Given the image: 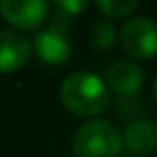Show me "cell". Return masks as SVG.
<instances>
[{
    "label": "cell",
    "mask_w": 157,
    "mask_h": 157,
    "mask_svg": "<svg viewBox=\"0 0 157 157\" xmlns=\"http://www.w3.org/2000/svg\"><path fill=\"white\" fill-rule=\"evenodd\" d=\"M34 48L36 56L40 62L46 66H60L70 60L72 56V42L64 28L60 26H50L46 30H40L34 36Z\"/></svg>",
    "instance_id": "obj_5"
},
{
    "label": "cell",
    "mask_w": 157,
    "mask_h": 157,
    "mask_svg": "<svg viewBox=\"0 0 157 157\" xmlns=\"http://www.w3.org/2000/svg\"><path fill=\"white\" fill-rule=\"evenodd\" d=\"M60 100L68 111L80 117H94L109 105V90L92 72H74L62 82Z\"/></svg>",
    "instance_id": "obj_1"
},
{
    "label": "cell",
    "mask_w": 157,
    "mask_h": 157,
    "mask_svg": "<svg viewBox=\"0 0 157 157\" xmlns=\"http://www.w3.org/2000/svg\"><path fill=\"white\" fill-rule=\"evenodd\" d=\"M123 143L133 155H147L157 147V121L153 119H135L123 131Z\"/></svg>",
    "instance_id": "obj_8"
},
{
    "label": "cell",
    "mask_w": 157,
    "mask_h": 157,
    "mask_svg": "<svg viewBox=\"0 0 157 157\" xmlns=\"http://www.w3.org/2000/svg\"><path fill=\"white\" fill-rule=\"evenodd\" d=\"M32 54V44L20 32L0 30V74L22 70Z\"/></svg>",
    "instance_id": "obj_6"
},
{
    "label": "cell",
    "mask_w": 157,
    "mask_h": 157,
    "mask_svg": "<svg viewBox=\"0 0 157 157\" xmlns=\"http://www.w3.org/2000/svg\"><path fill=\"white\" fill-rule=\"evenodd\" d=\"M50 4L44 0H2L0 14L8 24L20 30H36L44 24Z\"/></svg>",
    "instance_id": "obj_4"
},
{
    "label": "cell",
    "mask_w": 157,
    "mask_h": 157,
    "mask_svg": "<svg viewBox=\"0 0 157 157\" xmlns=\"http://www.w3.org/2000/svg\"><path fill=\"white\" fill-rule=\"evenodd\" d=\"M119 40L131 58L149 60L157 54V24L145 16H133L121 26Z\"/></svg>",
    "instance_id": "obj_3"
},
{
    "label": "cell",
    "mask_w": 157,
    "mask_h": 157,
    "mask_svg": "<svg viewBox=\"0 0 157 157\" xmlns=\"http://www.w3.org/2000/svg\"><path fill=\"white\" fill-rule=\"evenodd\" d=\"M153 98L157 100V78H155V82H153Z\"/></svg>",
    "instance_id": "obj_12"
},
{
    "label": "cell",
    "mask_w": 157,
    "mask_h": 157,
    "mask_svg": "<svg viewBox=\"0 0 157 157\" xmlns=\"http://www.w3.org/2000/svg\"><path fill=\"white\" fill-rule=\"evenodd\" d=\"M123 147V133L107 119L86 121L72 139L76 157H119Z\"/></svg>",
    "instance_id": "obj_2"
},
{
    "label": "cell",
    "mask_w": 157,
    "mask_h": 157,
    "mask_svg": "<svg viewBox=\"0 0 157 157\" xmlns=\"http://www.w3.org/2000/svg\"><path fill=\"white\" fill-rule=\"evenodd\" d=\"M139 4L135 0H101L98 2V8L101 10V14L107 18H123L129 16L131 12H135Z\"/></svg>",
    "instance_id": "obj_10"
},
{
    "label": "cell",
    "mask_w": 157,
    "mask_h": 157,
    "mask_svg": "<svg viewBox=\"0 0 157 157\" xmlns=\"http://www.w3.org/2000/svg\"><path fill=\"white\" fill-rule=\"evenodd\" d=\"M145 84V72L139 64L119 60L107 70V86L119 98H133Z\"/></svg>",
    "instance_id": "obj_7"
},
{
    "label": "cell",
    "mask_w": 157,
    "mask_h": 157,
    "mask_svg": "<svg viewBox=\"0 0 157 157\" xmlns=\"http://www.w3.org/2000/svg\"><path fill=\"white\" fill-rule=\"evenodd\" d=\"M56 8H58L60 14L72 18V16H78L80 12H84L86 8H88V2H86V0H58Z\"/></svg>",
    "instance_id": "obj_11"
},
{
    "label": "cell",
    "mask_w": 157,
    "mask_h": 157,
    "mask_svg": "<svg viewBox=\"0 0 157 157\" xmlns=\"http://www.w3.org/2000/svg\"><path fill=\"white\" fill-rule=\"evenodd\" d=\"M115 42V28L109 22H98L90 32V44L96 50H107Z\"/></svg>",
    "instance_id": "obj_9"
}]
</instances>
